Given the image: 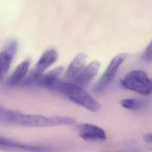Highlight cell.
<instances>
[{
	"mask_svg": "<svg viewBox=\"0 0 152 152\" xmlns=\"http://www.w3.org/2000/svg\"><path fill=\"white\" fill-rule=\"evenodd\" d=\"M0 121L9 124L31 128H45L74 124V119L61 116H46L36 114H24L0 108Z\"/></svg>",
	"mask_w": 152,
	"mask_h": 152,
	"instance_id": "cell-1",
	"label": "cell"
},
{
	"mask_svg": "<svg viewBox=\"0 0 152 152\" xmlns=\"http://www.w3.org/2000/svg\"><path fill=\"white\" fill-rule=\"evenodd\" d=\"M48 90L64 95L72 102L91 112H97L100 108L98 102L82 87L64 81L59 78L52 83Z\"/></svg>",
	"mask_w": 152,
	"mask_h": 152,
	"instance_id": "cell-2",
	"label": "cell"
},
{
	"mask_svg": "<svg viewBox=\"0 0 152 152\" xmlns=\"http://www.w3.org/2000/svg\"><path fill=\"white\" fill-rule=\"evenodd\" d=\"M121 85L125 89L142 96L152 93V79L142 70L134 69L128 72L121 80Z\"/></svg>",
	"mask_w": 152,
	"mask_h": 152,
	"instance_id": "cell-3",
	"label": "cell"
},
{
	"mask_svg": "<svg viewBox=\"0 0 152 152\" xmlns=\"http://www.w3.org/2000/svg\"><path fill=\"white\" fill-rule=\"evenodd\" d=\"M58 55L57 51L54 49L46 50L40 57L33 69L27 74L23 84L27 86L33 84L45 71L56 62Z\"/></svg>",
	"mask_w": 152,
	"mask_h": 152,
	"instance_id": "cell-4",
	"label": "cell"
},
{
	"mask_svg": "<svg viewBox=\"0 0 152 152\" xmlns=\"http://www.w3.org/2000/svg\"><path fill=\"white\" fill-rule=\"evenodd\" d=\"M0 149L13 152H56L58 149L46 145L28 144L0 137Z\"/></svg>",
	"mask_w": 152,
	"mask_h": 152,
	"instance_id": "cell-5",
	"label": "cell"
},
{
	"mask_svg": "<svg viewBox=\"0 0 152 152\" xmlns=\"http://www.w3.org/2000/svg\"><path fill=\"white\" fill-rule=\"evenodd\" d=\"M126 58L125 53H120L115 56L109 64L103 75L95 84L93 91L95 93H100L104 91L110 84L115 77L119 66Z\"/></svg>",
	"mask_w": 152,
	"mask_h": 152,
	"instance_id": "cell-6",
	"label": "cell"
},
{
	"mask_svg": "<svg viewBox=\"0 0 152 152\" xmlns=\"http://www.w3.org/2000/svg\"><path fill=\"white\" fill-rule=\"evenodd\" d=\"M17 50V43L12 40L9 41L0 51V81L9 71Z\"/></svg>",
	"mask_w": 152,
	"mask_h": 152,
	"instance_id": "cell-7",
	"label": "cell"
},
{
	"mask_svg": "<svg viewBox=\"0 0 152 152\" xmlns=\"http://www.w3.org/2000/svg\"><path fill=\"white\" fill-rule=\"evenodd\" d=\"M100 67V64L97 61L90 63L70 81L79 87H83L88 84L97 75Z\"/></svg>",
	"mask_w": 152,
	"mask_h": 152,
	"instance_id": "cell-8",
	"label": "cell"
},
{
	"mask_svg": "<svg viewBox=\"0 0 152 152\" xmlns=\"http://www.w3.org/2000/svg\"><path fill=\"white\" fill-rule=\"evenodd\" d=\"M80 137L88 141H104L107 138L105 131L100 127L90 124H83L78 127Z\"/></svg>",
	"mask_w": 152,
	"mask_h": 152,
	"instance_id": "cell-9",
	"label": "cell"
},
{
	"mask_svg": "<svg viewBox=\"0 0 152 152\" xmlns=\"http://www.w3.org/2000/svg\"><path fill=\"white\" fill-rule=\"evenodd\" d=\"M30 64V60L26 59L17 65L7 80L8 87H16L23 82L28 74Z\"/></svg>",
	"mask_w": 152,
	"mask_h": 152,
	"instance_id": "cell-10",
	"label": "cell"
},
{
	"mask_svg": "<svg viewBox=\"0 0 152 152\" xmlns=\"http://www.w3.org/2000/svg\"><path fill=\"white\" fill-rule=\"evenodd\" d=\"M87 56L83 53L77 54L72 59L64 72L66 80L71 81L86 66Z\"/></svg>",
	"mask_w": 152,
	"mask_h": 152,
	"instance_id": "cell-11",
	"label": "cell"
},
{
	"mask_svg": "<svg viewBox=\"0 0 152 152\" xmlns=\"http://www.w3.org/2000/svg\"><path fill=\"white\" fill-rule=\"evenodd\" d=\"M63 71V67L58 66L47 73L42 74L34 84L37 87L48 89L52 83L58 78Z\"/></svg>",
	"mask_w": 152,
	"mask_h": 152,
	"instance_id": "cell-12",
	"label": "cell"
},
{
	"mask_svg": "<svg viewBox=\"0 0 152 152\" xmlns=\"http://www.w3.org/2000/svg\"><path fill=\"white\" fill-rule=\"evenodd\" d=\"M148 104V102L144 99H125L121 101V106L126 109L138 111L145 108Z\"/></svg>",
	"mask_w": 152,
	"mask_h": 152,
	"instance_id": "cell-13",
	"label": "cell"
},
{
	"mask_svg": "<svg viewBox=\"0 0 152 152\" xmlns=\"http://www.w3.org/2000/svg\"><path fill=\"white\" fill-rule=\"evenodd\" d=\"M142 58L145 61H150L152 60V40L150 42L143 52Z\"/></svg>",
	"mask_w": 152,
	"mask_h": 152,
	"instance_id": "cell-14",
	"label": "cell"
},
{
	"mask_svg": "<svg viewBox=\"0 0 152 152\" xmlns=\"http://www.w3.org/2000/svg\"><path fill=\"white\" fill-rule=\"evenodd\" d=\"M144 141L148 144H152V132L147 133L143 136Z\"/></svg>",
	"mask_w": 152,
	"mask_h": 152,
	"instance_id": "cell-15",
	"label": "cell"
},
{
	"mask_svg": "<svg viewBox=\"0 0 152 152\" xmlns=\"http://www.w3.org/2000/svg\"><path fill=\"white\" fill-rule=\"evenodd\" d=\"M110 152H140L138 149L136 148H131V149H125V150H121L115 151H110Z\"/></svg>",
	"mask_w": 152,
	"mask_h": 152,
	"instance_id": "cell-16",
	"label": "cell"
}]
</instances>
